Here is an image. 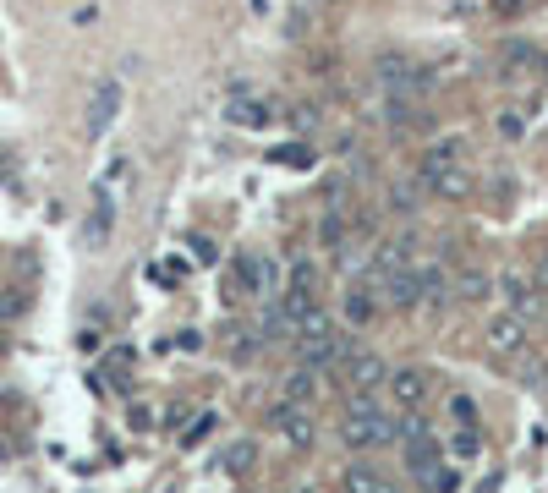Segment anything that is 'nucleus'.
I'll list each match as a JSON object with an SVG mask.
<instances>
[{"mask_svg": "<svg viewBox=\"0 0 548 493\" xmlns=\"http://www.w3.org/2000/svg\"><path fill=\"white\" fill-rule=\"evenodd\" d=\"M505 302H510V313H516V318H526V313H537V307H543V297L532 291V279H521V274H505Z\"/></svg>", "mask_w": 548, "mask_h": 493, "instance_id": "nucleus-11", "label": "nucleus"}, {"mask_svg": "<svg viewBox=\"0 0 548 493\" xmlns=\"http://www.w3.org/2000/svg\"><path fill=\"white\" fill-rule=\"evenodd\" d=\"M318 395V379L307 373V368H297L291 379H286V406H302V400H313Z\"/></svg>", "mask_w": 548, "mask_h": 493, "instance_id": "nucleus-20", "label": "nucleus"}, {"mask_svg": "<svg viewBox=\"0 0 548 493\" xmlns=\"http://www.w3.org/2000/svg\"><path fill=\"white\" fill-rule=\"evenodd\" d=\"M274 160H280V165H291V170H307V165H313V154H307L302 143H286V149H274Z\"/></svg>", "mask_w": 548, "mask_h": 493, "instance_id": "nucleus-29", "label": "nucleus"}, {"mask_svg": "<svg viewBox=\"0 0 548 493\" xmlns=\"http://www.w3.org/2000/svg\"><path fill=\"white\" fill-rule=\"evenodd\" d=\"M209 428H215V411H197V416H192V428L181 434V444H197V439H209Z\"/></svg>", "mask_w": 548, "mask_h": 493, "instance_id": "nucleus-30", "label": "nucleus"}, {"mask_svg": "<svg viewBox=\"0 0 548 493\" xmlns=\"http://www.w3.org/2000/svg\"><path fill=\"white\" fill-rule=\"evenodd\" d=\"M346 493H395V488L379 482L373 471H346Z\"/></svg>", "mask_w": 548, "mask_h": 493, "instance_id": "nucleus-27", "label": "nucleus"}, {"mask_svg": "<svg viewBox=\"0 0 548 493\" xmlns=\"http://www.w3.org/2000/svg\"><path fill=\"white\" fill-rule=\"evenodd\" d=\"M373 411H384L373 389H352V395H346V416H373Z\"/></svg>", "mask_w": 548, "mask_h": 493, "instance_id": "nucleus-26", "label": "nucleus"}, {"mask_svg": "<svg viewBox=\"0 0 548 493\" xmlns=\"http://www.w3.org/2000/svg\"><path fill=\"white\" fill-rule=\"evenodd\" d=\"M450 455H461V461H477V455H483V434H477V428H461V434L450 439Z\"/></svg>", "mask_w": 548, "mask_h": 493, "instance_id": "nucleus-24", "label": "nucleus"}, {"mask_svg": "<svg viewBox=\"0 0 548 493\" xmlns=\"http://www.w3.org/2000/svg\"><path fill=\"white\" fill-rule=\"evenodd\" d=\"M318 242H324V247H340V242H346V220H340V215H324Z\"/></svg>", "mask_w": 548, "mask_h": 493, "instance_id": "nucleus-28", "label": "nucleus"}, {"mask_svg": "<svg viewBox=\"0 0 548 493\" xmlns=\"http://www.w3.org/2000/svg\"><path fill=\"white\" fill-rule=\"evenodd\" d=\"M417 297L423 302H444L450 297V274L444 269H417Z\"/></svg>", "mask_w": 548, "mask_h": 493, "instance_id": "nucleus-19", "label": "nucleus"}, {"mask_svg": "<svg viewBox=\"0 0 548 493\" xmlns=\"http://www.w3.org/2000/svg\"><path fill=\"white\" fill-rule=\"evenodd\" d=\"M236 286L252 291V297H274V291H280V263L258 258V252H242L236 258Z\"/></svg>", "mask_w": 548, "mask_h": 493, "instance_id": "nucleus-3", "label": "nucleus"}, {"mask_svg": "<svg viewBox=\"0 0 548 493\" xmlns=\"http://www.w3.org/2000/svg\"><path fill=\"white\" fill-rule=\"evenodd\" d=\"M395 439H400V444H417V439H434V428H428V416H423V411H400V416H395Z\"/></svg>", "mask_w": 548, "mask_h": 493, "instance_id": "nucleus-16", "label": "nucleus"}, {"mask_svg": "<svg viewBox=\"0 0 548 493\" xmlns=\"http://www.w3.org/2000/svg\"><path fill=\"white\" fill-rule=\"evenodd\" d=\"M110 225H115V203H110V192H99L94 197V215H88V247H105L110 242Z\"/></svg>", "mask_w": 548, "mask_h": 493, "instance_id": "nucleus-12", "label": "nucleus"}, {"mask_svg": "<svg viewBox=\"0 0 548 493\" xmlns=\"http://www.w3.org/2000/svg\"><path fill=\"white\" fill-rule=\"evenodd\" d=\"M489 286H494V279H489V274H477V269H466V274H455V279H450V291H455V297H466V302H483V297H489Z\"/></svg>", "mask_w": 548, "mask_h": 493, "instance_id": "nucleus-18", "label": "nucleus"}, {"mask_svg": "<svg viewBox=\"0 0 548 493\" xmlns=\"http://www.w3.org/2000/svg\"><path fill=\"white\" fill-rule=\"evenodd\" d=\"M423 187L439 203H461V197H471V170L466 165H423Z\"/></svg>", "mask_w": 548, "mask_h": 493, "instance_id": "nucleus-4", "label": "nucleus"}, {"mask_svg": "<svg viewBox=\"0 0 548 493\" xmlns=\"http://www.w3.org/2000/svg\"><path fill=\"white\" fill-rule=\"evenodd\" d=\"M274 307H280V318L291 324V329H302V318L307 313H318V302H313V291H286L280 302H274Z\"/></svg>", "mask_w": 548, "mask_h": 493, "instance_id": "nucleus-14", "label": "nucleus"}, {"mask_svg": "<svg viewBox=\"0 0 548 493\" xmlns=\"http://www.w3.org/2000/svg\"><path fill=\"white\" fill-rule=\"evenodd\" d=\"M346 444L352 450H379V444H395V411H373V416H346Z\"/></svg>", "mask_w": 548, "mask_h": 493, "instance_id": "nucleus-2", "label": "nucleus"}, {"mask_svg": "<svg viewBox=\"0 0 548 493\" xmlns=\"http://www.w3.org/2000/svg\"><path fill=\"white\" fill-rule=\"evenodd\" d=\"M340 368H346V389H379V384L389 379L384 357H373V351H352Z\"/></svg>", "mask_w": 548, "mask_h": 493, "instance_id": "nucleus-8", "label": "nucleus"}, {"mask_svg": "<svg viewBox=\"0 0 548 493\" xmlns=\"http://www.w3.org/2000/svg\"><path fill=\"white\" fill-rule=\"evenodd\" d=\"M406 461H411V471L423 477V471H428V466H439L444 455H439V444H434V439H417V444H406Z\"/></svg>", "mask_w": 548, "mask_h": 493, "instance_id": "nucleus-21", "label": "nucleus"}, {"mask_svg": "<svg viewBox=\"0 0 548 493\" xmlns=\"http://www.w3.org/2000/svg\"><path fill=\"white\" fill-rule=\"evenodd\" d=\"M192 258L209 263V258H215V242H209V236H192Z\"/></svg>", "mask_w": 548, "mask_h": 493, "instance_id": "nucleus-35", "label": "nucleus"}, {"mask_svg": "<svg viewBox=\"0 0 548 493\" xmlns=\"http://www.w3.org/2000/svg\"><path fill=\"white\" fill-rule=\"evenodd\" d=\"M379 302H384V307H400V313H406V307H417V302H423V297H417V269L406 263V269L379 274Z\"/></svg>", "mask_w": 548, "mask_h": 493, "instance_id": "nucleus-6", "label": "nucleus"}, {"mask_svg": "<svg viewBox=\"0 0 548 493\" xmlns=\"http://www.w3.org/2000/svg\"><path fill=\"white\" fill-rule=\"evenodd\" d=\"M423 482H428V493H455V488H461V477H455L444 461H439V466H428V471H423Z\"/></svg>", "mask_w": 548, "mask_h": 493, "instance_id": "nucleus-25", "label": "nucleus"}, {"mask_svg": "<svg viewBox=\"0 0 548 493\" xmlns=\"http://www.w3.org/2000/svg\"><path fill=\"white\" fill-rule=\"evenodd\" d=\"M231 121H236V126H269V121H274V105H269V99H236V105H231Z\"/></svg>", "mask_w": 548, "mask_h": 493, "instance_id": "nucleus-15", "label": "nucleus"}, {"mask_svg": "<svg viewBox=\"0 0 548 493\" xmlns=\"http://www.w3.org/2000/svg\"><path fill=\"white\" fill-rule=\"evenodd\" d=\"M274 416H280V434H286L291 444H313V422H307V411H297V406H280Z\"/></svg>", "mask_w": 548, "mask_h": 493, "instance_id": "nucleus-13", "label": "nucleus"}, {"mask_svg": "<svg viewBox=\"0 0 548 493\" xmlns=\"http://www.w3.org/2000/svg\"><path fill=\"white\" fill-rule=\"evenodd\" d=\"M220 461H225V471H247V466L258 461V444H252V439H236V444H225Z\"/></svg>", "mask_w": 548, "mask_h": 493, "instance_id": "nucleus-22", "label": "nucleus"}, {"mask_svg": "<svg viewBox=\"0 0 548 493\" xmlns=\"http://www.w3.org/2000/svg\"><path fill=\"white\" fill-rule=\"evenodd\" d=\"M483 340H489V351L510 357V351H521V345H526V324H521L516 313H499V318L489 324V334H483Z\"/></svg>", "mask_w": 548, "mask_h": 493, "instance_id": "nucleus-10", "label": "nucleus"}, {"mask_svg": "<svg viewBox=\"0 0 548 493\" xmlns=\"http://www.w3.org/2000/svg\"><path fill=\"white\" fill-rule=\"evenodd\" d=\"M389 121H400V126H417V121H423V99L389 94Z\"/></svg>", "mask_w": 548, "mask_h": 493, "instance_id": "nucleus-23", "label": "nucleus"}, {"mask_svg": "<svg viewBox=\"0 0 548 493\" xmlns=\"http://www.w3.org/2000/svg\"><path fill=\"white\" fill-rule=\"evenodd\" d=\"M23 307H28V297H23V291H12V297H0V318H17Z\"/></svg>", "mask_w": 548, "mask_h": 493, "instance_id": "nucleus-34", "label": "nucleus"}, {"mask_svg": "<svg viewBox=\"0 0 548 493\" xmlns=\"http://www.w3.org/2000/svg\"><path fill=\"white\" fill-rule=\"evenodd\" d=\"M313 279H318V269H313V263L302 258V263L291 269V291H313Z\"/></svg>", "mask_w": 548, "mask_h": 493, "instance_id": "nucleus-32", "label": "nucleus"}, {"mask_svg": "<svg viewBox=\"0 0 548 493\" xmlns=\"http://www.w3.org/2000/svg\"><path fill=\"white\" fill-rule=\"evenodd\" d=\"M384 88L406 94V99H423L434 88V78L423 72V66H411V60H384Z\"/></svg>", "mask_w": 548, "mask_h": 493, "instance_id": "nucleus-7", "label": "nucleus"}, {"mask_svg": "<svg viewBox=\"0 0 548 493\" xmlns=\"http://www.w3.org/2000/svg\"><path fill=\"white\" fill-rule=\"evenodd\" d=\"M352 357V334L340 329H324V334H302V368L307 373H329Z\"/></svg>", "mask_w": 548, "mask_h": 493, "instance_id": "nucleus-1", "label": "nucleus"}, {"mask_svg": "<svg viewBox=\"0 0 548 493\" xmlns=\"http://www.w3.org/2000/svg\"><path fill=\"white\" fill-rule=\"evenodd\" d=\"M450 416L461 422V428H471V422H477V406H471L466 395H455V400H450Z\"/></svg>", "mask_w": 548, "mask_h": 493, "instance_id": "nucleus-33", "label": "nucleus"}, {"mask_svg": "<svg viewBox=\"0 0 548 493\" xmlns=\"http://www.w3.org/2000/svg\"><path fill=\"white\" fill-rule=\"evenodd\" d=\"M346 318H352V324H373V318H379V302H373L368 286H352V291H346Z\"/></svg>", "mask_w": 548, "mask_h": 493, "instance_id": "nucleus-17", "label": "nucleus"}, {"mask_svg": "<svg viewBox=\"0 0 548 493\" xmlns=\"http://www.w3.org/2000/svg\"><path fill=\"white\" fill-rule=\"evenodd\" d=\"M384 384H389V395H395L400 411H417V406L428 400V373H423V368H400V373H389Z\"/></svg>", "mask_w": 548, "mask_h": 493, "instance_id": "nucleus-9", "label": "nucleus"}, {"mask_svg": "<svg viewBox=\"0 0 548 493\" xmlns=\"http://www.w3.org/2000/svg\"><path fill=\"white\" fill-rule=\"evenodd\" d=\"M115 115H121V83H115V78H99L94 94H88V137L110 132Z\"/></svg>", "mask_w": 548, "mask_h": 493, "instance_id": "nucleus-5", "label": "nucleus"}, {"mask_svg": "<svg viewBox=\"0 0 548 493\" xmlns=\"http://www.w3.org/2000/svg\"><path fill=\"white\" fill-rule=\"evenodd\" d=\"M132 428H154V411L149 406H132Z\"/></svg>", "mask_w": 548, "mask_h": 493, "instance_id": "nucleus-36", "label": "nucleus"}, {"mask_svg": "<svg viewBox=\"0 0 548 493\" xmlns=\"http://www.w3.org/2000/svg\"><path fill=\"white\" fill-rule=\"evenodd\" d=\"M526 132V121H521V110H499V137H510V143H516V137Z\"/></svg>", "mask_w": 548, "mask_h": 493, "instance_id": "nucleus-31", "label": "nucleus"}, {"mask_svg": "<svg viewBox=\"0 0 548 493\" xmlns=\"http://www.w3.org/2000/svg\"><path fill=\"white\" fill-rule=\"evenodd\" d=\"M489 6H499V12H516V6H521V0H489Z\"/></svg>", "mask_w": 548, "mask_h": 493, "instance_id": "nucleus-37", "label": "nucleus"}]
</instances>
